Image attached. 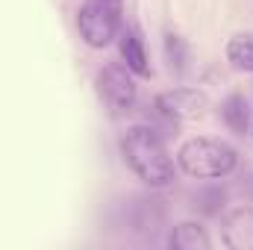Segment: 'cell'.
I'll return each mask as SVG.
<instances>
[{
  "label": "cell",
  "mask_w": 253,
  "mask_h": 250,
  "mask_svg": "<svg viewBox=\"0 0 253 250\" xmlns=\"http://www.w3.org/2000/svg\"><path fill=\"white\" fill-rule=\"evenodd\" d=\"M165 50H168L171 68H177V71L186 68V44H183L180 36H168V39H165Z\"/></svg>",
  "instance_id": "cell-11"
},
{
  "label": "cell",
  "mask_w": 253,
  "mask_h": 250,
  "mask_svg": "<svg viewBox=\"0 0 253 250\" xmlns=\"http://www.w3.org/2000/svg\"><path fill=\"white\" fill-rule=\"evenodd\" d=\"M129 74L132 71L126 65H106L97 74V94H100V100L106 103V109L112 115H126L135 106L138 88H135Z\"/></svg>",
  "instance_id": "cell-4"
},
{
  "label": "cell",
  "mask_w": 253,
  "mask_h": 250,
  "mask_svg": "<svg viewBox=\"0 0 253 250\" xmlns=\"http://www.w3.org/2000/svg\"><path fill=\"white\" fill-rule=\"evenodd\" d=\"M121 0H85L77 12L80 36L88 47H106L121 30Z\"/></svg>",
  "instance_id": "cell-3"
},
{
  "label": "cell",
  "mask_w": 253,
  "mask_h": 250,
  "mask_svg": "<svg viewBox=\"0 0 253 250\" xmlns=\"http://www.w3.org/2000/svg\"><path fill=\"white\" fill-rule=\"evenodd\" d=\"M177 162H180V168H183L189 177H197V180H218V177H227V174L236 168L239 156H236V150H233L227 141L200 135V138H189V141L180 147Z\"/></svg>",
  "instance_id": "cell-2"
},
{
  "label": "cell",
  "mask_w": 253,
  "mask_h": 250,
  "mask_svg": "<svg viewBox=\"0 0 253 250\" xmlns=\"http://www.w3.org/2000/svg\"><path fill=\"white\" fill-rule=\"evenodd\" d=\"M221 239L230 250H253V206H236L224 215Z\"/></svg>",
  "instance_id": "cell-6"
},
{
  "label": "cell",
  "mask_w": 253,
  "mask_h": 250,
  "mask_svg": "<svg viewBox=\"0 0 253 250\" xmlns=\"http://www.w3.org/2000/svg\"><path fill=\"white\" fill-rule=\"evenodd\" d=\"M206 106V97L194 88H174V91H165L153 100V109L168 115L174 124L186 121V118H197Z\"/></svg>",
  "instance_id": "cell-5"
},
{
  "label": "cell",
  "mask_w": 253,
  "mask_h": 250,
  "mask_svg": "<svg viewBox=\"0 0 253 250\" xmlns=\"http://www.w3.org/2000/svg\"><path fill=\"white\" fill-rule=\"evenodd\" d=\"M121 153H124V162L132 168V174L141 183L159 188L174 180V159H171L162 135L153 126H132L121 141Z\"/></svg>",
  "instance_id": "cell-1"
},
{
  "label": "cell",
  "mask_w": 253,
  "mask_h": 250,
  "mask_svg": "<svg viewBox=\"0 0 253 250\" xmlns=\"http://www.w3.org/2000/svg\"><path fill=\"white\" fill-rule=\"evenodd\" d=\"M227 62L236 71H253V33H239L227 44Z\"/></svg>",
  "instance_id": "cell-10"
},
{
  "label": "cell",
  "mask_w": 253,
  "mask_h": 250,
  "mask_svg": "<svg viewBox=\"0 0 253 250\" xmlns=\"http://www.w3.org/2000/svg\"><path fill=\"white\" fill-rule=\"evenodd\" d=\"M168 245H171L174 250H209L212 248V239H209V233H206L200 224H194V221H183V224L174 227Z\"/></svg>",
  "instance_id": "cell-8"
},
{
  "label": "cell",
  "mask_w": 253,
  "mask_h": 250,
  "mask_svg": "<svg viewBox=\"0 0 253 250\" xmlns=\"http://www.w3.org/2000/svg\"><path fill=\"white\" fill-rule=\"evenodd\" d=\"M221 118H224V124L230 126L236 135H245L248 126H251V109H248L245 94H230L221 103Z\"/></svg>",
  "instance_id": "cell-9"
},
{
  "label": "cell",
  "mask_w": 253,
  "mask_h": 250,
  "mask_svg": "<svg viewBox=\"0 0 253 250\" xmlns=\"http://www.w3.org/2000/svg\"><path fill=\"white\" fill-rule=\"evenodd\" d=\"M121 59H124V65L132 74L150 77V65H147V53H144L141 36H138V30H132V27H124V30H121Z\"/></svg>",
  "instance_id": "cell-7"
}]
</instances>
